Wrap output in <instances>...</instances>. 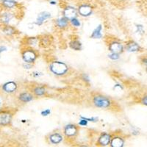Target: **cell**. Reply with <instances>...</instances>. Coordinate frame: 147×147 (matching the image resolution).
<instances>
[{"mask_svg": "<svg viewBox=\"0 0 147 147\" xmlns=\"http://www.w3.org/2000/svg\"><path fill=\"white\" fill-rule=\"evenodd\" d=\"M68 69L66 64L60 61H54L49 65V70L55 75H63L68 71Z\"/></svg>", "mask_w": 147, "mask_h": 147, "instance_id": "cell-1", "label": "cell"}, {"mask_svg": "<svg viewBox=\"0 0 147 147\" xmlns=\"http://www.w3.org/2000/svg\"><path fill=\"white\" fill-rule=\"evenodd\" d=\"M94 105L99 108H108L111 105V101L107 97L102 95H96L94 97Z\"/></svg>", "mask_w": 147, "mask_h": 147, "instance_id": "cell-2", "label": "cell"}, {"mask_svg": "<svg viewBox=\"0 0 147 147\" xmlns=\"http://www.w3.org/2000/svg\"><path fill=\"white\" fill-rule=\"evenodd\" d=\"M37 55L32 49H26L22 52V58L26 63H32L36 60Z\"/></svg>", "mask_w": 147, "mask_h": 147, "instance_id": "cell-3", "label": "cell"}, {"mask_svg": "<svg viewBox=\"0 0 147 147\" xmlns=\"http://www.w3.org/2000/svg\"><path fill=\"white\" fill-rule=\"evenodd\" d=\"M12 120V114L7 110L0 111V125L7 126L10 124Z\"/></svg>", "mask_w": 147, "mask_h": 147, "instance_id": "cell-4", "label": "cell"}, {"mask_svg": "<svg viewBox=\"0 0 147 147\" xmlns=\"http://www.w3.org/2000/svg\"><path fill=\"white\" fill-rule=\"evenodd\" d=\"M77 10L75 7L72 6H68L63 10V17L68 20H71L73 18H77Z\"/></svg>", "mask_w": 147, "mask_h": 147, "instance_id": "cell-5", "label": "cell"}, {"mask_svg": "<svg viewBox=\"0 0 147 147\" xmlns=\"http://www.w3.org/2000/svg\"><path fill=\"white\" fill-rule=\"evenodd\" d=\"M111 136L108 133H102L97 140L96 145L99 146H107L110 144L111 140Z\"/></svg>", "mask_w": 147, "mask_h": 147, "instance_id": "cell-6", "label": "cell"}, {"mask_svg": "<svg viewBox=\"0 0 147 147\" xmlns=\"http://www.w3.org/2000/svg\"><path fill=\"white\" fill-rule=\"evenodd\" d=\"M78 129L77 127L74 124H67L64 127V134L67 137H73L75 136L77 133Z\"/></svg>", "mask_w": 147, "mask_h": 147, "instance_id": "cell-7", "label": "cell"}, {"mask_svg": "<svg viewBox=\"0 0 147 147\" xmlns=\"http://www.w3.org/2000/svg\"><path fill=\"white\" fill-rule=\"evenodd\" d=\"M109 50L111 52V53H115L119 55L124 50V47L119 42L113 41L110 43L109 45Z\"/></svg>", "mask_w": 147, "mask_h": 147, "instance_id": "cell-8", "label": "cell"}, {"mask_svg": "<svg viewBox=\"0 0 147 147\" xmlns=\"http://www.w3.org/2000/svg\"><path fill=\"white\" fill-rule=\"evenodd\" d=\"M51 17V13H49V12L47 11H44V12H41L38 15V17H37V19L35 21V24H37V25H41L43 24L44 22L46 20H47L48 18H49Z\"/></svg>", "mask_w": 147, "mask_h": 147, "instance_id": "cell-9", "label": "cell"}, {"mask_svg": "<svg viewBox=\"0 0 147 147\" xmlns=\"http://www.w3.org/2000/svg\"><path fill=\"white\" fill-rule=\"evenodd\" d=\"M79 13L82 16H88L92 13V7L90 5L87 4H83L79 7Z\"/></svg>", "mask_w": 147, "mask_h": 147, "instance_id": "cell-10", "label": "cell"}, {"mask_svg": "<svg viewBox=\"0 0 147 147\" xmlns=\"http://www.w3.org/2000/svg\"><path fill=\"white\" fill-rule=\"evenodd\" d=\"M17 89V84L15 82L10 81V82H7L6 83L2 85V90L6 93H13Z\"/></svg>", "mask_w": 147, "mask_h": 147, "instance_id": "cell-11", "label": "cell"}, {"mask_svg": "<svg viewBox=\"0 0 147 147\" xmlns=\"http://www.w3.org/2000/svg\"><path fill=\"white\" fill-rule=\"evenodd\" d=\"M110 144L111 147H123L124 145V140L123 138L115 136L111 138Z\"/></svg>", "mask_w": 147, "mask_h": 147, "instance_id": "cell-12", "label": "cell"}, {"mask_svg": "<svg viewBox=\"0 0 147 147\" xmlns=\"http://www.w3.org/2000/svg\"><path fill=\"white\" fill-rule=\"evenodd\" d=\"M63 139V138L62 135H60V133H57V132L51 134L49 137V140L52 144H60V142H62Z\"/></svg>", "mask_w": 147, "mask_h": 147, "instance_id": "cell-13", "label": "cell"}, {"mask_svg": "<svg viewBox=\"0 0 147 147\" xmlns=\"http://www.w3.org/2000/svg\"><path fill=\"white\" fill-rule=\"evenodd\" d=\"M126 49L127 52H136L140 51V47L137 43L134 41H129L127 43V46H126Z\"/></svg>", "mask_w": 147, "mask_h": 147, "instance_id": "cell-14", "label": "cell"}, {"mask_svg": "<svg viewBox=\"0 0 147 147\" xmlns=\"http://www.w3.org/2000/svg\"><path fill=\"white\" fill-rule=\"evenodd\" d=\"M18 99L21 102H30L33 99V96H32V94H29V93H27V92H24V93H22V94L19 95L18 96Z\"/></svg>", "mask_w": 147, "mask_h": 147, "instance_id": "cell-15", "label": "cell"}, {"mask_svg": "<svg viewBox=\"0 0 147 147\" xmlns=\"http://www.w3.org/2000/svg\"><path fill=\"white\" fill-rule=\"evenodd\" d=\"M102 25H99L95 30L93 31L91 35H90V38L94 39H100L102 38Z\"/></svg>", "mask_w": 147, "mask_h": 147, "instance_id": "cell-16", "label": "cell"}, {"mask_svg": "<svg viewBox=\"0 0 147 147\" xmlns=\"http://www.w3.org/2000/svg\"><path fill=\"white\" fill-rule=\"evenodd\" d=\"M56 24L59 28L64 29L69 24V20L66 19L65 17H60V18H57L56 21Z\"/></svg>", "mask_w": 147, "mask_h": 147, "instance_id": "cell-17", "label": "cell"}, {"mask_svg": "<svg viewBox=\"0 0 147 147\" xmlns=\"http://www.w3.org/2000/svg\"><path fill=\"white\" fill-rule=\"evenodd\" d=\"M13 18V15L12 13H9V12H5L1 15V18H0V20L1 22H3L5 24H7L10 22V21Z\"/></svg>", "mask_w": 147, "mask_h": 147, "instance_id": "cell-18", "label": "cell"}, {"mask_svg": "<svg viewBox=\"0 0 147 147\" xmlns=\"http://www.w3.org/2000/svg\"><path fill=\"white\" fill-rule=\"evenodd\" d=\"M2 5L6 8L12 9L17 5V2L15 0H2Z\"/></svg>", "mask_w": 147, "mask_h": 147, "instance_id": "cell-19", "label": "cell"}, {"mask_svg": "<svg viewBox=\"0 0 147 147\" xmlns=\"http://www.w3.org/2000/svg\"><path fill=\"white\" fill-rule=\"evenodd\" d=\"M70 47L72 49H74L76 51H80L82 49V44L77 40H72L70 43Z\"/></svg>", "mask_w": 147, "mask_h": 147, "instance_id": "cell-20", "label": "cell"}, {"mask_svg": "<svg viewBox=\"0 0 147 147\" xmlns=\"http://www.w3.org/2000/svg\"><path fill=\"white\" fill-rule=\"evenodd\" d=\"M34 94H35L38 96H44L46 93V89L44 88V87H36L34 88L33 90Z\"/></svg>", "mask_w": 147, "mask_h": 147, "instance_id": "cell-21", "label": "cell"}, {"mask_svg": "<svg viewBox=\"0 0 147 147\" xmlns=\"http://www.w3.org/2000/svg\"><path fill=\"white\" fill-rule=\"evenodd\" d=\"M3 32L7 35H13L16 33V29L11 26H6V27H4Z\"/></svg>", "mask_w": 147, "mask_h": 147, "instance_id": "cell-22", "label": "cell"}, {"mask_svg": "<svg viewBox=\"0 0 147 147\" xmlns=\"http://www.w3.org/2000/svg\"><path fill=\"white\" fill-rule=\"evenodd\" d=\"M70 21H71V24L74 26V27H78L80 26V22L77 18H73V19H71V20Z\"/></svg>", "mask_w": 147, "mask_h": 147, "instance_id": "cell-23", "label": "cell"}, {"mask_svg": "<svg viewBox=\"0 0 147 147\" xmlns=\"http://www.w3.org/2000/svg\"><path fill=\"white\" fill-rule=\"evenodd\" d=\"M119 54H115V53H111L110 55H108V57L110 59L113 60H116L119 58Z\"/></svg>", "mask_w": 147, "mask_h": 147, "instance_id": "cell-24", "label": "cell"}, {"mask_svg": "<svg viewBox=\"0 0 147 147\" xmlns=\"http://www.w3.org/2000/svg\"><path fill=\"white\" fill-rule=\"evenodd\" d=\"M81 119H83L85 120H86L87 121H91V122H96L99 120V119L97 117H92V118H86L83 117V116H81Z\"/></svg>", "mask_w": 147, "mask_h": 147, "instance_id": "cell-25", "label": "cell"}, {"mask_svg": "<svg viewBox=\"0 0 147 147\" xmlns=\"http://www.w3.org/2000/svg\"><path fill=\"white\" fill-rule=\"evenodd\" d=\"M51 113V110L50 109H46V110H43L41 112V115L43 116H47V115H50Z\"/></svg>", "mask_w": 147, "mask_h": 147, "instance_id": "cell-26", "label": "cell"}, {"mask_svg": "<svg viewBox=\"0 0 147 147\" xmlns=\"http://www.w3.org/2000/svg\"><path fill=\"white\" fill-rule=\"evenodd\" d=\"M79 125L82 126V127H85V126L88 125V121L85 119H82L80 121H79Z\"/></svg>", "mask_w": 147, "mask_h": 147, "instance_id": "cell-27", "label": "cell"}, {"mask_svg": "<svg viewBox=\"0 0 147 147\" xmlns=\"http://www.w3.org/2000/svg\"><path fill=\"white\" fill-rule=\"evenodd\" d=\"M82 80H85V82H89V81H90V78H89L88 75L86 74H82Z\"/></svg>", "mask_w": 147, "mask_h": 147, "instance_id": "cell-28", "label": "cell"}, {"mask_svg": "<svg viewBox=\"0 0 147 147\" xmlns=\"http://www.w3.org/2000/svg\"><path fill=\"white\" fill-rule=\"evenodd\" d=\"M137 29H138V31L139 32H141V33H144V27H143V26L137 25Z\"/></svg>", "mask_w": 147, "mask_h": 147, "instance_id": "cell-29", "label": "cell"}, {"mask_svg": "<svg viewBox=\"0 0 147 147\" xmlns=\"http://www.w3.org/2000/svg\"><path fill=\"white\" fill-rule=\"evenodd\" d=\"M23 66L24 67V68H25V69H31V67H32V65H31V64H30V63H24L23 65Z\"/></svg>", "mask_w": 147, "mask_h": 147, "instance_id": "cell-30", "label": "cell"}, {"mask_svg": "<svg viewBox=\"0 0 147 147\" xmlns=\"http://www.w3.org/2000/svg\"><path fill=\"white\" fill-rule=\"evenodd\" d=\"M6 50H7V48H6V47H0V54L2 53L3 51H6Z\"/></svg>", "mask_w": 147, "mask_h": 147, "instance_id": "cell-31", "label": "cell"}, {"mask_svg": "<svg viewBox=\"0 0 147 147\" xmlns=\"http://www.w3.org/2000/svg\"><path fill=\"white\" fill-rule=\"evenodd\" d=\"M49 3H50L51 5H56V4H57V2L55 1V0H51L50 2H49Z\"/></svg>", "mask_w": 147, "mask_h": 147, "instance_id": "cell-32", "label": "cell"}, {"mask_svg": "<svg viewBox=\"0 0 147 147\" xmlns=\"http://www.w3.org/2000/svg\"><path fill=\"white\" fill-rule=\"evenodd\" d=\"M142 103L144 104V105H146V96L144 97V99H143V102Z\"/></svg>", "mask_w": 147, "mask_h": 147, "instance_id": "cell-33", "label": "cell"}, {"mask_svg": "<svg viewBox=\"0 0 147 147\" xmlns=\"http://www.w3.org/2000/svg\"><path fill=\"white\" fill-rule=\"evenodd\" d=\"M78 147H88V146L85 145H82V146H78Z\"/></svg>", "mask_w": 147, "mask_h": 147, "instance_id": "cell-34", "label": "cell"}, {"mask_svg": "<svg viewBox=\"0 0 147 147\" xmlns=\"http://www.w3.org/2000/svg\"><path fill=\"white\" fill-rule=\"evenodd\" d=\"M0 104H1V100H0Z\"/></svg>", "mask_w": 147, "mask_h": 147, "instance_id": "cell-35", "label": "cell"}]
</instances>
